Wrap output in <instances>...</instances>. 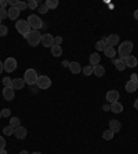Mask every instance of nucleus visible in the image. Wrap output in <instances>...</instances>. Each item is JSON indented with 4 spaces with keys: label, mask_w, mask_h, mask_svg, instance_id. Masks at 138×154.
Here are the masks:
<instances>
[{
    "label": "nucleus",
    "mask_w": 138,
    "mask_h": 154,
    "mask_svg": "<svg viewBox=\"0 0 138 154\" xmlns=\"http://www.w3.org/2000/svg\"><path fill=\"white\" fill-rule=\"evenodd\" d=\"M7 4H8V2H7V0H0V7H2V8H6Z\"/></svg>",
    "instance_id": "nucleus-41"
},
{
    "label": "nucleus",
    "mask_w": 138,
    "mask_h": 154,
    "mask_svg": "<svg viewBox=\"0 0 138 154\" xmlns=\"http://www.w3.org/2000/svg\"><path fill=\"white\" fill-rule=\"evenodd\" d=\"M105 48H106L105 40H102V38H101L100 42H97V44H95V50H97V51H104Z\"/></svg>",
    "instance_id": "nucleus-27"
},
{
    "label": "nucleus",
    "mask_w": 138,
    "mask_h": 154,
    "mask_svg": "<svg viewBox=\"0 0 138 154\" xmlns=\"http://www.w3.org/2000/svg\"><path fill=\"white\" fill-rule=\"evenodd\" d=\"M25 38L30 47H36V45L40 44V42H42V33L39 32V30H30Z\"/></svg>",
    "instance_id": "nucleus-2"
},
{
    "label": "nucleus",
    "mask_w": 138,
    "mask_h": 154,
    "mask_svg": "<svg viewBox=\"0 0 138 154\" xmlns=\"http://www.w3.org/2000/svg\"><path fill=\"white\" fill-rule=\"evenodd\" d=\"M3 134L6 135V136H11V135L14 134V128L11 127V125H7V127L3 128Z\"/></svg>",
    "instance_id": "nucleus-29"
},
{
    "label": "nucleus",
    "mask_w": 138,
    "mask_h": 154,
    "mask_svg": "<svg viewBox=\"0 0 138 154\" xmlns=\"http://www.w3.org/2000/svg\"><path fill=\"white\" fill-rule=\"evenodd\" d=\"M0 18H2V19L8 18V10L2 8V7H0Z\"/></svg>",
    "instance_id": "nucleus-34"
},
{
    "label": "nucleus",
    "mask_w": 138,
    "mask_h": 154,
    "mask_svg": "<svg viewBox=\"0 0 138 154\" xmlns=\"http://www.w3.org/2000/svg\"><path fill=\"white\" fill-rule=\"evenodd\" d=\"M2 22H3V19H2V18H0V25H3V23H2Z\"/></svg>",
    "instance_id": "nucleus-51"
},
{
    "label": "nucleus",
    "mask_w": 138,
    "mask_h": 154,
    "mask_svg": "<svg viewBox=\"0 0 138 154\" xmlns=\"http://www.w3.org/2000/svg\"><path fill=\"white\" fill-rule=\"evenodd\" d=\"M104 54H105L108 58L113 59V58H115V55H116V50L113 47H106L105 50H104Z\"/></svg>",
    "instance_id": "nucleus-24"
},
{
    "label": "nucleus",
    "mask_w": 138,
    "mask_h": 154,
    "mask_svg": "<svg viewBox=\"0 0 138 154\" xmlns=\"http://www.w3.org/2000/svg\"><path fill=\"white\" fill-rule=\"evenodd\" d=\"M109 129L113 132V134L119 132L120 129H122V124H120L119 120H111L109 121Z\"/></svg>",
    "instance_id": "nucleus-14"
},
{
    "label": "nucleus",
    "mask_w": 138,
    "mask_h": 154,
    "mask_svg": "<svg viewBox=\"0 0 138 154\" xmlns=\"http://www.w3.org/2000/svg\"><path fill=\"white\" fill-rule=\"evenodd\" d=\"M8 33V28L6 25H0V37H4Z\"/></svg>",
    "instance_id": "nucleus-31"
},
{
    "label": "nucleus",
    "mask_w": 138,
    "mask_h": 154,
    "mask_svg": "<svg viewBox=\"0 0 138 154\" xmlns=\"http://www.w3.org/2000/svg\"><path fill=\"white\" fill-rule=\"evenodd\" d=\"M93 74H95L97 77H102L105 74V67L102 65H95L93 66Z\"/></svg>",
    "instance_id": "nucleus-18"
},
{
    "label": "nucleus",
    "mask_w": 138,
    "mask_h": 154,
    "mask_svg": "<svg viewBox=\"0 0 138 154\" xmlns=\"http://www.w3.org/2000/svg\"><path fill=\"white\" fill-rule=\"evenodd\" d=\"M2 117H3V116H2V110H0V119H2Z\"/></svg>",
    "instance_id": "nucleus-52"
},
{
    "label": "nucleus",
    "mask_w": 138,
    "mask_h": 154,
    "mask_svg": "<svg viewBox=\"0 0 138 154\" xmlns=\"http://www.w3.org/2000/svg\"><path fill=\"white\" fill-rule=\"evenodd\" d=\"M37 73H36L35 69H26L25 70V74H24V80H25V83L28 84V85H33V84H36V81H37Z\"/></svg>",
    "instance_id": "nucleus-5"
},
{
    "label": "nucleus",
    "mask_w": 138,
    "mask_h": 154,
    "mask_svg": "<svg viewBox=\"0 0 138 154\" xmlns=\"http://www.w3.org/2000/svg\"><path fill=\"white\" fill-rule=\"evenodd\" d=\"M3 66H4V70H6L7 73H11V72H14L17 69V61H15V58H13V57L7 58L6 61L3 62Z\"/></svg>",
    "instance_id": "nucleus-7"
},
{
    "label": "nucleus",
    "mask_w": 138,
    "mask_h": 154,
    "mask_svg": "<svg viewBox=\"0 0 138 154\" xmlns=\"http://www.w3.org/2000/svg\"><path fill=\"white\" fill-rule=\"evenodd\" d=\"M82 69H83V67L80 66L79 62H71V63H69V70L73 74H79L82 72Z\"/></svg>",
    "instance_id": "nucleus-17"
},
{
    "label": "nucleus",
    "mask_w": 138,
    "mask_h": 154,
    "mask_svg": "<svg viewBox=\"0 0 138 154\" xmlns=\"http://www.w3.org/2000/svg\"><path fill=\"white\" fill-rule=\"evenodd\" d=\"M137 88H138V84H137V81H133V80H129L127 83H126V91L129 94H133V92H135L137 91Z\"/></svg>",
    "instance_id": "nucleus-16"
},
{
    "label": "nucleus",
    "mask_w": 138,
    "mask_h": 154,
    "mask_svg": "<svg viewBox=\"0 0 138 154\" xmlns=\"http://www.w3.org/2000/svg\"><path fill=\"white\" fill-rule=\"evenodd\" d=\"M44 4L47 6L48 10H54V8H57V7H58L59 2H58V0H46Z\"/></svg>",
    "instance_id": "nucleus-25"
},
{
    "label": "nucleus",
    "mask_w": 138,
    "mask_h": 154,
    "mask_svg": "<svg viewBox=\"0 0 138 154\" xmlns=\"http://www.w3.org/2000/svg\"><path fill=\"white\" fill-rule=\"evenodd\" d=\"M112 62H113V65H115L116 69H117L119 72H122V70H124V69H126L124 59H120V58H119V59H115V58H113Z\"/></svg>",
    "instance_id": "nucleus-20"
},
{
    "label": "nucleus",
    "mask_w": 138,
    "mask_h": 154,
    "mask_svg": "<svg viewBox=\"0 0 138 154\" xmlns=\"http://www.w3.org/2000/svg\"><path fill=\"white\" fill-rule=\"evenodd\" d=\"M25 80L24 79H21V77H18V79H14L13 80V84H11V87H13L14 90H22V88H25Z\"/></svg>",
    "instance_id": "nucleus-13"
},
{
    "label": "nucleus",
    "mask_w": 138,
    "mask_h": 154,
    "mask_svg": "<svg viewBox=\"0 0 138 154\" xmlns=\"http://www.w3.org/2000/svg\"><path fill=\"white\" fill-rule=\"evenodd\" d=\"M134 18L138 19V10H135V11H134Z\"/></svg>",
    "instance_id": "nucleus-46"
},
{
    "label": "nucleus",
    "mask_w": 138,
    "mask_h": 154,
    "mask_svg": "<svg viewBox=\"0 0 138 154\" xmlns=\"http://www.w3.org/2000/svg\"><path fill=\"white\" fill-rule=\"evenodd\" d=\"M51 55L53 57H61L62 55V47L61 45H57V44H54L51 47Z\"/></svg>",
    "instance_id": "nucleus-23"
},
{
    "label": "nucleus",
    "mask_w": 138,
    "mask_h": 154,
    "mask_svg": "<svg viewBox=\"0 0 138 154\" xmlns=\"http://www.w3.org/2000/svg\"><path fill=\"white\" fill-rule=\"evenodd\" d=\"M100 62H101V55H98L97 52H93L90 55V65L95 66V65H100Z\"/></svg>",
    "instance_id": "nucleus-22"
},
{
    "label": "nucleus",
    "mask_w": 138,
    "mask_h": 154,
    "mask_svg": "<svg viewBox=\"0 0 138 154\" xmlns=\"http://www.w3.org/2000/svg\"><path fill=\"white\" fill-rule=\"evenodd\" d=\"M19 13H21V11H19L17 7H10L8 8V18L14 21V19H17L19 17Z\"/></svg>",
    "instance_id": "nucleus-21"
},
{
    "label": "nucleus",
    "mask_w": 138,
    "mask_h": 154,
    "mask_svg": "<svg viewBox=\"0 0 138 154\" xmlns=\"http://www.w3.org/2000/svg\"><path fill=\"white\" fill-rule=\"evenodd\" d=\"M15 29H17V32H18L21 36H24V37H26L28 33L32 30L29 22L25 21V19H18V21L15 22Z\"/></svg>",
    "instance_id": "nucleus-1"
},
{
    "label": "nucleus",
    "mask_w": 138,
    "mask_h": 154,
    "mask_svg": "<svg viewBox=\"0 0 138 154\" xmlns=\"http://www.w3.org/2000/svg\"><path fill=\"white\" fill-rule=\"evenodd\" d=\"M8 4L11 7H17V4H18V0H8Z\"/></svg>",
    "instance_id": "nucleus-40"
},
{
    "label": "nucleus",
    "mask_w": 138,
    "mask_h": 154,
    "mask_svg": "<svg viewBox=\"0 0 138 154\" xmlns=\"http://www.w3.org/2000/svg\"><path fill=\"white\" fill-rule=\"evenodd\" d=\"M40 44L44 45V47L51 48L53 45L55 44L54 43V36H51L50 33H44V35H42V42H40Z\"/></svg>",
    "instance_id": "nucleus-9"
},
{
    "label": "nucleus",
    "mask_w": 138,
    "mask_h": 154,
    "mask_svg": "<svg viewBox=\"0 0 138 154\" xmlns=\"http://www.w3.org/2000/svg\"><path fill=\"white\" fill-rule=\"evenodd\" d=\"M10 125L15 129L17 127H19V125H21V120H19L18 117H11V120H10Z\"/></svg>",
    "instance_id": "nucleus-28"
},
{
    "label": "nucleus",
    "mask_w": 138,
    "mask_h": 154,
    "mask_svg": "<svg viewBox=\"0 0 138 154\" xmlns=\"http://www.w3.org/2000/svg\"><path fill=\"white\" fill-rule=\"evenodd\" d=\"M14 135H15L17 139H25L26 135H28V132H26V128H25V127L19 125V127H17V128L14 129Z\"/></svg>",
    "instance_id": "nucleus-12"
},
{
    "label": "nucleus",
    "mask_w": 138,
    "mask_h": 154,
    "mask_svg": "<svg viewBox=\"0 0 138 154\" xmlns=\"http://www.w3.org/2000/svg\"><path fill=\"white\" fill-rule=\"evenodd\" d=\"M119 98H120L119 91L112 90V91H108V92H106V100H108V102H111V103L117 102V99H119Z\"/></svg>",
    "instance_id": "nucleus-11"
},
{
    "label": "nucleus",
    "mask_w": 138,
    "mask_h": 154,
    "mask_svg": "<svg viewBox=\"0 0 138 154\" xmlns=\"http://www.w3.org/2000/svg\"><path fill=\"white\" fill-rule=\"evenodd\" d=\"M13 84V80L10 79V77H3V85L4 87H11Z\"/></svg>",
    "instance_id": "nucleus-36"
},
{
    "label": "nucleus",
    "mask_w": 138,
    "mask_h": 154,
    "mask_svg": "<svg viewBox=\"0 0 138 154\" xmlns=\"http://www.w3.org/2000/svg\"><path fill=\"white\" fill-rule=\"evenodd\" d=\"M28 7H29L30 10H36V8L39 7V3L36 2V0H30V2L28 3Z\"/></svg>",
    "instance_id": "nucleus-35"
},
{
    "label": "nucleus",
    "mask_w": 138,
    "mask_h": 154,
    "mask_svg": "<svg viewBox=\"0 0 138 154\" xmlns=\"http://www.w3.org/2000/svg\"><path fill=\"white\" fill-rule=\"evenodd\" d=\"M36 85H37L39 90H47L51 87V79L47 76H39L37 81H36Z\"/></svg>",
    "instance_id": "nucleus-6"
},
{
    "label": "nucleus",
    "mask_w": 138,
    "mask_h": 154,
    "mask_svg": "<svg viewBox=\"0 0 138 154\" xmlns=\"http://www.w3.org/2000/svg\"><path fill=\"white\" fill-rule=\"evenodd\" d=\"M111 112L116 113V114H119V113H122V112H123V105L119 102V100H117V102L111 103Z\"/></svg>",
    "instance_id": "nucleus-19"
},
{
    "label": "nucleus",
    "mask_w": 138,
    "mask_h": 154,
    "mask_svg": "<svg viewBox=\"0 0 138 154\" xmlns=\"http://www.w3.org/2000/svg\"><path fill=\"white\" fill-rule=\"evenodd\" d=\"M19 154H30V153H28L26 150H21V151H19Z\"/></svg>",
    "instance_id": "nucleus-48"
},
{
    "label": "nucleus",
    "mask_w": 138,
    "mask_h": 154,
    "mask_svg": "<svg viewBox=\"0 0 138 154\" xmlns=\"http://www.w3.org/2000/svg\"><path fill=\"white\" fill-rule=\"evenodd\" d=\"M137 84H138V80H137Z\"/></svg>",
    "instance_id": "nucleus-53"
},
{
    "label": "nucleus",
    "mask_w": 138,
    "mask_h": 154,
    "mask_svg": "<svg viewBox=\"0 0 138 154\" xmlns=\"http://www.w3.org/2000/svg\"><path fill=\"white\" fill-rule=\"evenodd\" d=\"M17 8L19 10V11H24L25 8H28V3H25V2H19L18 0V4H17Z\"/></svg>",
    "instance_id": "nucleus-33"
},
{
    "label": "nucleus",
    "mask_w": 138,
    "mask_h": 154,
    "mask_svg": "<svg viewBox=\"0 0 138 154\" xmlns=\"http://www.w3.org/2000/svg\"><path fill=\"white\" fill-rule=\"evenodd\" d=\"M130 77H131L130 80H133V81H137V80H138V74H135V73H133Z\"/></svg>",
    "instance_id": "nucleus-42"
},
{
    "label": "nucleus",
    "mask_w": 138,
    "mask_h": 154,
    "mask_svg": "<svg viewBox=\"0 0 138 154\" xmlns=\"http://www.w3.org/2000/svg\"><path fill=\"white\" fill-rule=\"evenodd\" d=\"M102 109L105 110V112H111V105H104Z\"/></svg>",
    "instance_id": "nucleus-43"
},
{
    "label": "nucleus",
    "mask_w": 138,
    "mask_h": 154,
    "mask_svg": "<svg viewBox=\"0 0 138 154\" xmlns=\"http://www.w3.org/2000/svg\"><path fill=\"white\" fill-rule=\"evenodd\" d=\"M133 42L130 40H126L123 42L122 44H119V55H120V59H126V58L130 55V52L133 51Z\"/></svg>",
    "instance_id": "nucleus-3"
},
{
    "label": "nucleus",
    "mask_w": 138,
    "mask_h": 154,
    "mask_svg": "<svg viewBox=\"0 0 138 154\" xmlns=\"http://www.w3.org/2000/svg\"><path fill=\"white\" fill-rule=\"evenodd\" d=\"M82 72H83L84 76H91V74H93V66H91V65H88V66H84L83 69H82Z\"/></svg>",
    "instance_id": "nucleus-30"
},
{
    "label": "nucleus",
    "mask_w": 138,
    "mask_h": 154,
    "mask_svg": "<svg viewBox=\"0 0 138 154\" xmlns=\"http://www.w3.org/2000/svg\"><path fill=\"white\" fill-rule=\"evenodd\" d=\"M134 107L138 110V99H135V102H134Z\"/></svg>",
    "instance_id": "nucleus-47"
},
{
    "label": "nucleus",
    "mask_w": 138,
    "mask_h": 154,
    "mask_svg": "<svg viewBox=\"0 0 138 154\" xmlns=\"http://www.w3.org/2000/svg\"><path fill=\"white\" fill-rule=\"evenodd\" d=\"M2 116H3V117H10V116H11V110L10 109H3L2 110Z\"/></svg>",
    "instance_id": "nucleus-37"
},
{
    "label": "nucleus",
    "mask_w": 138,
    "mask_h": 154,
    "mask_svg": "<svg viewBox=\"0 0 138 154\" xmlns=\"http://www.w3.org/2000/svg\"><path fill=\"white\" fill-rule=\"evenodd\" d=\"M4 147H6V140H4V138L0 135V150H2V149H4Z\"/></svg>",
    "instance_id": "nucleus-39"
},
{
    "label": "nucleus",
    "mask_w": 138,
    "mask_h": 154,
    "mask_svg": "<svg viewBox=\"0 0 138 154\" xmlns=\"http://www.w3.org/2000/svg\"><path fill=\"white\" fill-rule=\"evenodd\" d=\"M26 21L29 22V25H30V29H32V30H39V29L43 28V25H44V22L42 21V18H40L39 15H36V14H30Z\"/></svg>",
    "instance_id": "nucleus-4"
},
{
    "label": "nucleus",
    "mask_w": 138,
    "mask_h": 154,
    "mask_svg": "<svg viewBox=\"0 0 138 154\" xmlns=\"http://www.w3.org/2000/svg\"><path fill=\"white\" fill-rule=\"evenodd\" d=\"M37 11L40 14H47L48 13V8H47V6H46V4H39Z\"/></svg>",
    "instance_id": "nucleus-32"
},
{
    "label": "nucleus",
    "mask_w": 138,
    "mask_h": 154,
    "mask_svg": "<svg viewBox=\"0 0 138 154\" xmlns=\"http://www.w3.org/2000/svg\"><path fill=\"white\" fill-rule=\"evenodd\" d=\"M32 154H42L40 151H35V153H32Z\"/></svg>",
    "instance_id": "nucleus-50"
},
{
    "label": "nucleus",
    "mask_w": 138,
    "mask_h": 154,
    "mask_svg": "<svg viewBox=\"0 0 138 154\" xmlns=\"http://www.w3.org/2000/svg\"><path fill=\"white\" fill-rule=\"evenodd\" d=\"M105 43H106V47H113V48H115V45H119L120 44L119 35H115V33L109 35L108 37L105 38Z\"/></svg>",
    "instance_id": "nucleus-8"
},
{
    "label": "nucleus",
    "mask_w": 138,
    "mask_h": 154,
    "mask_svg": "<svg viewBox=\"0 0 138 154\" xmlns=\"http://www.w3.org/2000/svg\"><path fill=\"white\" fill-rule=\"evenodd\" d=\"M69 63H71V62L66 61V59H65V61H62V66H64V67H69Z\"/></svg>",
    "instance_id": "nucleus-44"
},
{
    "label": "nucleus",
    "mask_w": 138,
    "mask_h": 154,
    "mask_svg": "<svg viewBox=\"0 0 138 154\" xmlns=\"http://www.w3.org/2000/svg\"><path fill=\"white\" fill-rule=\"evenodd\" d=\"M15 98V90L13 87H4L3 88V99L6 100H13Z\"/></svg>",
    "instance_id": "nucleus-10"
},
{
    "label": "nucleus",
    "mask_w": 138,
    "mask_h": 154,
    "mask_svg": "<svg viewBox=\"0 0 138 154\" xmlns=\"http://www.w3.org/2000/svg\"><path fill=\"white\" fill-rule=\"evenodd\" d=\"M113 136H115V134H113L111 129H106V131L102 132V139L104 140H111V139H113Z\"/></svg>",
    "instance_id": "nucleus-26"
},
{
    "label": "nucleus",
    "mask_w": 138,
    "mask_h": 154,
    "mask_svg": "<svg viewBox=\"0 0 138 154\" xmlns=\"http://www.w3.org/2000/svg\"><path fill=\"white\" fill-rule=\"evenodd\" d=\"M3 70H4V66H3V62L0 61V74L3 73Z\"/></svg>",
    "instance_id": "nucleus-45"
},
{
    "label": "nucleus",
    "mask_w": 138,
    "mask_h": 154,
    "mask_svg": "<svg viewBox=\"0 0 138 154\" xmlns=\"http://www.w3.org/2000/svg\"><path fill=\"white\" fill-rule=\"evenodd\" d=\"M62 40H64V38H62L61 36H57V37H54V43H55V44H57V45H61Z\"/></svg>",
    "instance_id": "nucleus-38"
},
{
    "label": "nucleus",
    "mask_w": 138,
    "mask_h": 154,
    "mask_svg": "<svg viewBox=\"0 0 138 154\" xmlns=\"http://www.w3.org/2000/svg\"><path fill=\"white\" fill-rule=\"evenodd\" d=\"M124 63H126V67H135L138 65V59L133 55H129V57L124 59Z\"/></svg>",
    "instance_id": "nucleus-15"
},
{
    "label": "nucleus",
    "mask_w": 138,
    "mask_h": 154,
    "mask_svg": "<svg viewBox=\"0 0 138 154\" xmlns=\"http://www.w3.org/2000/svg\"><path fill=\"white\" fill-rule=\"evenodd\" d=\"M0 154H7V151L4 150V149H2V150H0Z\"/></svg>",
    "instance_id": "nucleus-49"
}]
</instances>
